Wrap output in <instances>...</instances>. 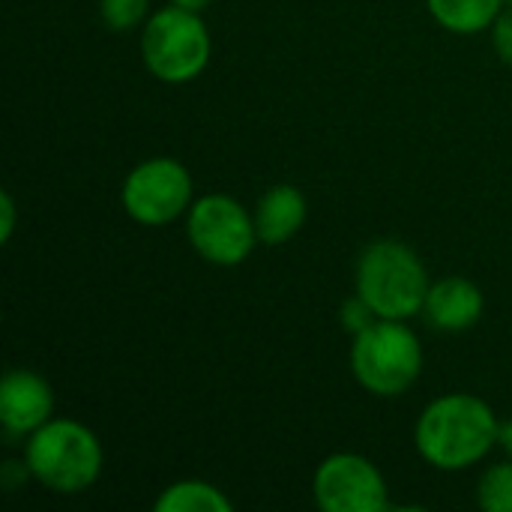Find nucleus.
Listing matches in <instances>:
<instances>
[{"label": "nucleus", "instance_id": "nucleus-1", "mask_svg": "<svg viewBox=\"0 0 512 512\" xmlns=\"http://www.w3.org/2000/svg\"><path fill=\"white\" fill-rule=\"evenodd\" d=\"M501 423L495 411L471 396L450 393L426 405L417 420V450L438 471H465L498 444Z\"/></svg>", "mask_w": 512, "mask_h": 512}, {"label": "nucleus", "instance_id": "nucleus-2", "mask_svg": "<svg viewBox=\"0 0 512 512\" xmlns=\"http://www.w3.org/2000/svg\"><path fill=\"white\" fill-rule=\"evenodd\" d=\"M27 474L57 495H78L102 474L99 438L75 420H48L24 450Z\"/></svg>", "mask_w": 512, "mask_h": 512}, {"label": "nucleus", "instance_id": "nucleus-3", "mask_svg": "<svg viewBox=\"0 0 512 512\" xmlns=\"http://www.w3.org/2000/svg\"><path fill=\"white\" fill-rule=\"evenodd\" d=\"M429 273L420 255L399 240H375L357 261V294L378 318L405 321L426 306Z\"/></svg>", "mask_w": 512, "mask_h": 512}, {"label": "nucleus", "instance_id": "nucleus-4", "mask_svg": "<svg viewBox=\"0 0 512 512\" xmlns=\"http://www.w3.org/2000/svg\"><path fill=\"white\" fill-rule=\"evenodd\" d=\"M423 369V348L414 330L402 321L378 318L369 330L354 336L351 372L372 396H402Z\"/></svg>", "mask_w": 512, "mask_h": 512}, {"label": "nucleus", "instance_id": "nucleus-5", "mask_svg": "<svg viewBox=\"0 0 512 512\" xmlns=\"http://www.w3.org/2000/svg\"><path fill=\"white\" fill-rule=\"evenodd\" d=\"M141 54L147 69L168 84H186L198 78L210 63V33L198 12L165 6L144 24Z\"/></svg>", "mask_w": 512, "mask_h": 512}, {"label": "nucleus", "instance_id": "nucleus-6", "mask_svg": "<svg viewBox=\"0 0 512 512\" xmlns=\"http://www.w3.org/2000/svg\"><path fill=\"white\" fill-rule=\"evenodd\" d=\"M186 234L192 249L219 267L246 261L258 243L255 216H249L231 195H204L189 207Z\"/></svg>", "mask_w": 512, "mask_h": 512}, {"label": "nucleus", "instance_id": "nucleus-7", "mask_svg": "<svg viewBox=\"0 0 512 512\" xmlns=\"http://www.w3.org/2000/svg\"><path fill=\"white\" fill-rule=\"evenodd\" d=\"M120 201L138 225H168L192 207V174L177 159H147L123 180Z\"/></svg>", "mask_w": 512, "mask_h": 512}, {"label": "nucleus", "instance_id": "nucleus-8", "mask_svg": "<svg viewBox=\"0 0 512 512\" xmlns=\"http://www.w3.org/2000/svg\"><path fill=\"white\" fill-rule=\"evenodd\" d=\"M312 492L324 512H384L390 507L381 471L357 453L327 456L315 471Z\"/></svg>", "mask_w": 512, "mask_h": 512}, {"label": "nucleus", "instance_id": "nucleus-9", "mask_svg": "<svg viewBox=\"0 0 512 512\" xmlns=\"http://www.w3.org/2000/svg\"><path fill=\"white\" fill-rule=\"evenodd\" d=\"M54 393L48 381L30 369H12L0 384V423L6 435H33L51 420Z\"/></svg>", "mask_w": 512, "mask_h": 512}, {"label": "nucleus", "instance_id": "nucleus-10", "mask_svg": "<svg viewBox=\"0 0 512 512\" xmlns=\"http://www.w3.org/2000/svg\"><path fill=\"white\" fill-rule=\"evenodd\" d=\"M423 312L438 330H450V333L471 330L483 315V291L465 276L438 279L426 294Z\"/></svg>", "mask_w": 512, "mask_h": 512}, {"label": "nucleus", "instance_id": "nucleus-11", "mask_svg": "<svg viewBox=\"0 0 512 512\" xmlns=\"http://www.w3.org/2000/svg\"><path fill=\"white\" fill-rule=\"evenodd\" d=\"M306 195L297 186H273L270 192H264V198L258 201L255 210V231L258 240L267 246H279L288 243L306 222Z\"/></svg>", "mask_w": 512, "mask_h": 512}, {"label": "nucleus", "instance_id": "nucleus-12", "mask_svg": "<svg viewBox=\"0 0 512 512\" xmlns=\"http://www.w3.org/2000/svg\"><path fill=\"white\" fill-rule=\"evenodd\" d=\"M435 21L453 33H480L495 24L504 0H426Z\"/></svg>", "mask_w": 512, "mask_h": 512}, {"label": "nucleus", "instance_id": "nucleus-13", "mask_svg": "<svg viewBox=\"0 0 512 512\" xmlns=\"http://www.w3.org/2000/svg\"><path fill=\"white\" fill-rule=\"evenodd\" d=\"M156 512H231V501L210 483L201 480H180L168 486L156 504Z\"/></svg>", "mask_w": 512, "mask_h": 512}, {"label": "nucleus", "instance_id": "nucleus-14", "mask_svg": "<svg viewBox=\"0 0 512 512\" xmlns=\"http://www.w3.org/2000/svg\"><path fill=\"white\" fill-rule=\"evenodd\" d=\"M477 501L486 512H512V462L492 465L480 486H477Z\"/></svg>", "mask_w": 512, "mask_h": 512}, {"label": "nucleus", "instance_id": "nucleus-15", "mask_svg": "<svg viewBox=\"0 0 512 512\" xmlns=\"http://www.w3.org/2000/svg\"><path fill=\"white\" fill-rule=\"evenodd\" d=\"M147 6H150V0H102L99 12H102V21L108 24V30L123 33V30L138 27L147 18Z\"/></svg>", "mask_w": 512, "mask_h": 512}, {"label": "nucleus", "instance_id": "nucleus-16", "mask_svg": "<svg viewBox=\"0 0 512 512\" xmlns=\"http://www.w3.org/2000/svg\"><path fill=\"white\" fill-rule=\"evenodd\" d=\"M375 321H378V312H375L360 294H354V297H348V300L342 303V324H345V330H348L351 336L369 330Z\"/></svg>", "mask_w": 512, "mask_h": 512}, {"label": "nucleus", "instance_id": "nucleus-17", "mask_svg": "<svg viewBox=\"0 0 512 512\" xmlns=\"http://www.w3.org/2000/svg\"><path fill=\"white\" fill-rule=\"evenodd\" d=\"M492 42H495V51L504 63L512 66V9L501 12L492 24Z\"/></svg>", "mask_w": 512, "mask_h": 512}, {"label": "nucleus", "instance_id": "nucleus-18", "mask_svg": "<svg viewBox=\"0 0 512 512\" xmlns=\"http://www.w3.org/2000/svg\"><path fill=\"white\" fill-rule=\"evenodd\" d=\"M0 207H3V228H0V240H3V243H9L12 228H15V201H12V195H9V192H3Z\"/></svg>", "mask_w": 512, "mask_h": 512}, {"label": "nucleus", "instance_id": "nucleus-19", "mask_svg": "<svg viewBox=\"0 0 512 512\" xmlns=\"http://www.w3.org/2000/svg\"><path fill=\"white\" fill-rule=\"evenodd\" d=\"M498 444L507 450L512 456V417L507 420V423H501V432H498Z\"/></svg>", "mask_w": 512, "mask_h": 512}, {"label": "nucleus", "instance_id": "nucleus-20", "mask_svg": "<svg viewBox=\"0 0 512 512\" xmlns=\"http://www.w3.org/2000/svg\"><path fill=\"white\" fill-rule=\"evenodd\" d=\"M174 6H180V9H189V12H201V9H207L213 0H171Z\"/></svg>", "mask_w": 512, "mask_h": 512}, {"label": "nucleus", "instance_id": "nucleus-21", "mask_svg": "<svg viewBox=\"0 0 512 512\" xmlns=\"http://www.w3.org/2000/svg\"><path fill=\"white\" fill-rule=\"evenodd\" d=\"M510 3H512V0H510Z\"/></svg>", "mask_w": 512, "mask_h": 512}]
</instances>
